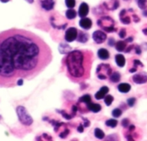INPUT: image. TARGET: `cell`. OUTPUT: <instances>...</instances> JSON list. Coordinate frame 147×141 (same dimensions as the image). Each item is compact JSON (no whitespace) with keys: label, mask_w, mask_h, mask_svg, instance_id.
I'll list each match as a JSON object with an SVG mask.
<instances>
[{"label":"cell","mask_w":147,"mask_h":141,"mask_svg":"<svg viewBox=\"0 0 147 141\" xmlns=\"http://www.w3.org/2000/svg\"><path fill=\"white\" fill-rule=\"evenodd\" d=\"M52 58L50 47L34 33L17 28L1 32L0 87H14L18 79L35 78Z\"/></svg>","instance_id":"1"},{"label":"cell","mask_w":147,"mask_h":141,"mask_svg":"<svg viewBox=\"0 0 147 141\" xmlns=\"http://www.w3.org/2000/svg\"><path fill=\"white\" fill-rule=\"evenodd\" d=\"M134 68H132V69L130 70V72H132V73L136 72V70H137V66H138V65L143 66V64H142L140 60H137V59L134 61Z\"/></svg>","instance_id":"27"},{"label":"cell","mask_w":147,"mask_h":141,"mask_svg":"<svg viewBox=\"0 0 147 141\" xmlns=\"http://www.w3.org/2000/svg\"><path fill=\"white\" fill-rule=\"evenodd\" d=\"M84 126L83 125H79V127L78 128V131L79 132V133H83L84 132Z\"/></svg>","instance_id":"36"},{"label":"cell","mask_w":147,"mask_h":141,"mask_svg":"<svg viewBox=\"0 0 147 141\" xmlns=\"http://www.w3.org/2000/svg\"><path fill=\"white\" fill-rule=\"evenodd\" d=\"M84 53L79 50L71 51L65 59L67 71L71 78H82L85 75L86 65H85Z\"/></svg>","instance_id":"2"},{"label":"cell","mask_w":147,"mask_h":141,"mask_svg":"<svg viewBox=\"0 0 147 141\" xmlns=\"http://www.w3.org/2000/svg\"><path fill=\"white\" fill-rule=\"evenodd\" d=\"M92 38H93V40H95L96 43L101 44V43H102V42H104V41L106 40V39H107V34H106L104 32L101 31V30H96V31H95V32L93 33Z\"/></svg>","instance_id":"6"},{"label":"cell","mask_w":147,"mask_h":141,"mask_svg":"<svg viewBox=\"0 0 147 141\" xmlns=\"http://www.w3.org/2000/svg\"><path fill=\"white\" fill-rule=\"evenodd\" d=\"M118 90L121 93H127L131 90V85L127 83H122L118 85Z\"/></svg>","instance_id":"15"},{"label":"cell","mask_w":147,"mask_h":141,"mask_svg":"<svg viewBox=\"0 0 147 141\" xmlns=\"http://www.w3.org/2000/svg\"><path fill=\"white\" fill-rule=\"evenodd\" d=\"M126 34H127V31L125 28H122L121 30H120V33H119V36L121 38H125L126 37Z\"/></svg>","instance_id":"31"},{"label":"cell","mask_w":147,"mask_h":141,"mask_svg":"<svg viewBox=\"0 0 147 141\" xmlns=\"http://www.w3.org/2000/svg\"><path fill=\"white\" fill-rule=\"evenodd\" d=\"M133 40H134V38H133V37H130V38L127 39V40H126V41H127V42H130V41H132Z\"/></svg>","instance_id":"39"},{"label":"cell","mask_w":147,"mask_h":141,"mask_svg":"<svg viewBox=\"0 0 147 141\" xmlns=\"http://www.w3.org/2000/svg\"><path fill=\"white\" fill-rule=\"evenodd\" d=\"M122 126L124 128H127L129 126V120L128 119H124L122 121Z\"/></svg>","instance_id":"33"},{"label":"cell","mask_w":147,"mask_h":141,"mask_svg":"<svg viewBox=\"0 0 147 141\" xmlns=\"http://www.w3.org/2000/svg\"><path fill=\"white\" fill-rule=\"evenodd\" d=\"M120 19H121V21L124 24H129V23L131 22L130 17H129L128 16H127V15L124 16V14H123L122 11L120 13Z\"/></svg>","instance_id":"22"},{"label":"cell","mask_w":147,"mask_h":141,"mask_svg":"<svg viewBox=\"0 0 147 141\" xmlns=\"http://www.w3.org/2000/svg\"><path fill=\"white\" fill-rule=\"evenodd\" d=\"M136 53H137L138 54H140V53H141V50L140 49V47H136Z\"/></svg>","instance_id":"38"},{"label":"cell","mask_w":147,"mask_h":141,"mask_svg":"<svg viewBox=\"0 0 147 141\" xmlns=\"http://www.w3.org/2000/svg\"><path fill=\"white\" fill-rule=\"evenodd\" d=\"M25 1H27L28 3H34V0H25Z\"/></svg>","instance_id":"42"},{"label":"cell","mask_w":147,"mask_h":141,"mask_svg":"<svg viewBox=\"0 0 147 141\" xmlns=\"http://www.w3.org/2000/svg\"><path fill=\"white\" fill-rule=\"evenodd\" d=\"M118 124V121L116 120H114V119H111V120H108L106 121V125L109 128H115Z\"/></svg>","instance_id":"24"},{"label":"cell","mask_w":147,"mask_h":141,"mask_svg":"<svg viewBox=\"0 0 147 141\" xmlns=\"http://www.w3.org/2000/svg\"><path fill=\"white\" fill-rule=\"evenodd\" d=\"M143 33H144L146 35H147V28H144V29H143Z\"/></svg>","instance_id":"41"},{"label":"cell","mask_w":147,"mask_h":141,"mask_svg":"<svg viewBox=\"0 0 147 141\" xmlns=\"http://www.w3.org/2000/svg\"><path fill=\"white\" fill-rule=\"evenodd\" d=\"M59 50L60 53L65 54V53H69L71 51V48L69 45L65 44V43H61L59 47Z\"/></svg>","instance_id":"17"},{"label":"cell","mask_w":147,"mask_h":141,"mask_svg":"<svg viewBox=\"0 0 147 141\" xmlns=\"http://www.w3.org/2000/svg\"><path fill=\"white\" fill-rule=\"evenodd\" d=\"M91 102V97L90 95H84L82 97L79 98V103H85L86 105L88 103H90Z\"/></svg>","instance_id":"23"},{"label":"cell","mask_w":147,"mask_h":141,"mask_svg":"<svg viewBox=\"0 0 147 141\" xmlns=\"http://www.w3.org/2000/svg\"><path fill=\"white\" fill-rule=\"evenodd\" d=\"M78 34V31L76 28H69L65 31V39L67 42H72L75 40H77Z\"/></svg>","instance_id":"5"},{"label":"cell","mask_w":147,"mask_h":141,"mask_svg":"<svg viewBox=\"0 0 147 141\" xmlns=\"http://www.w3.org/2000/svg\"><path fill=\"white\" fill-rule=\"evenodd\" d=\"M97 24L106 32L111 33V32L115 31V28L114 27L115 26V21L109 16L102 17L101 19H99L97 21Z\"/></svg>","instance_id":"4"},{"label":"cell","mask_w":147,"mask_h":141,"mask_svg":"<svg viewBox=\"0 0 147 141\" xmlns=\"http://www.w3.org/2000/svg\"><path fill=\"white\" fill-rule=\"evenodd\" d=\"M135 102H136V99L134 98V97H132V98H129L127 100V104H128L129 107H133L135 104Z\"/></svg>","instance_id":"30"},{"label":"cell","mask_w":147,"mask_h":141,"mask_svg":"<svg viewBox=\"0 0 147 141\" xmlns=\"http://www.w3.org/2000/svg\"><path fill=\"white\" fill-rule=\"evenodd\" d=\"M94 134H95L96 138L98 139V140H102V139H104V137H105V134H104L103 131H102V129H100V128H96Z\"/></svg>","instance_id":"21"},{"label":"cell","mask_w":147,"mask_h":141,"mask_svg":"<svg viewBox=\"0 0 147 141\" xmlns=\"http://www.w3.org/2000/svg\"><path fill=\"white\" fill-rule=\"evenodd\" d=\"M121 80V74L118 72H114L110 74V81L113 83H118Z\"/></svg>","instance_id":"20"},{"label":"cell","mask_w":147,"mask_h":141,"mask_svg":"<svg viewBox=\"0 0 147 141\" xmlns=\"http://www.w3.org/2000/svg\"><path fill=\"white\" fill-rule=\"evenodd\" d=\"M77 40L78 42H81V43H85L88 41L89 40V34L85 32H83V31H80L78 32V37H77Z\"/></svg>","instance_id":"14"},{"label":"cell","mask_w":147,"mask_h":141,"mask_svg":"<svg viewBox=\"0 0 147 141\" xmlns=\"http://www.w3.org/2000/svg\"><path fill=\"white\" fill-rule=\"evenodd\" d=\"M16 114H17L19 121L22 125L29 127L33 124V118L29 115L27 109L23 106H18L16 108Z\"/></svg>","instance_id":"3"},{"label":"cell","mask_w":147,"mask_h":141,"mask_svg":"<svg viewBox=\"0 0 147 141\" xmlns=\"http://www.w3.org/2000/svg\"><path fill=\"white\" fill-rule=\"evenodd\" d=\"M97 55H98L99 59H101L102 60H106V59H109V52L106 48H100L97 52Z\"/></svg>","instance_id":"12"},{"label":"cell","mask_w":147,"mask_h":141,"mask_svg":"<svg viewBox=\"0 0 147 141\" xmlns=\"http://www.w3.org/2000/svg\"><path fill=\"white\" fill-rule=\"evenodd\" d=\"M121 115H122V111L120 109H114L112 111V115L114 117H115V118H118V117L121 116Z\"/></svg>","instance_id":"26"},{"label":"cell","mask_w":147,"mask_h":141,"mask_svg":"<svg viewBox=\"0 0 147 141\" xmlns=\"http://www.w3.org/2000/svg\"><path fill=\"white\" fill-rule=\"evenodd\" d=\"M40 3L41 8L45 10H51L53 9L55 2L54 0H40Z\"/></svg>","instance_id":"7"},{"label":"cell","mask_w":147,"mask_h":141,"mask_svg":"<svg viewBox=\"0 0 147 141\" xmlns=\"http://www.w3.org/2000/svg\"><path fill=\"white\" fill-rule=\"evenodd\" d=\"M115 48L119 52H125V50L127 48V41L120 40V41L116 42L115 43Z\"/></svg>","instance_id":"18"},{"label":"cell","mask_w":147,"mask_h":141,"mask_svg":"<svg viewBox=\"0 0 147 141\" xmlns=\"http://www.w3.org/2000/svg\"><path fill=\"white\" fill-rule=\"evenodd\" d=\"M87 109L94 113H98L99 111H101L102 109V106L100 104H96V103H90L87 104Z\"/></svg>","instance_id":"13"},{"label":"cell","mask_w":147,"mask_h":141,"mask_svg":"<svg viewBox=\"0 0 147 141\" xmlns=\"http://www.w3.org/2000/svg\"><path fill=\"white\" fill-rule=\"evenodd\" d=\"M68 134H69V130L68 129H65L62 134H59V137L62 138V139H65V138H66V136L68 135Z\"/></svg>","instance_id":"32"},{"label":"cell","mask_w":147,"mask_h":141,"mask_svg":"<svg viewBox=\"0 0 147 141\" xmlns=\"http://www.w3.org/2000/svg\"><path fill=\"white\" fill-rule=\"evenodd\" d=\"M109 45L110 47L115 46V39L110 38V39H109Z\"/></svg>","instance_id":"34"},{"label":"cell","mask_w":147,"mask_h":141,"mask_svg":"<svg viewBox=\"0 0 147 141\" xmlns=\"http://www.w3.org/2000/svg\"><path fill=\"white\" fill-rule=\"evenodd\" d=\"M0 1H1L2 3H8L9 0H0Z\"/></svg>","instance_id":"43"},{"label":"cell","mask_w":147,"mask_h":141,"mask_svg":"<svg viewBox=\"0 0 147 141\" xmlns=\"http://www.w3.org/2000/svg\"><path fill=\"white\" fill-rule=\"evenodd\" d=\"M144 15H145L146 16H147V11H145V12H144Z\"/></svg>","instance_id":"44"},{"label":"cell","mask_w":147,"mask_h":141,"mask_svg":"<svg viewBox=\"0 0 147 141\" xmlns=\"http://www.w3.org/2000/svg\"><path fill=\"white\" fill-rule=\"evenodd\" d=\"M134 128H135V127H134V125H131V126H130L129 130H130V131H133V130H134Z\"/></svg>","instance_id":"40"},{"label":"cell","mask_w":147,"mask_h":141,"mask_svg":"<svg viewBox=\"0 0 147 141\" xmlns=\"http://www.w3.org/2000/svg\"><path fill=\"white\" fill-rule=\"evenodd\" d=\"M79 25H80V27L82 28H84L85 30H88V29H90L92 27V21L90 18H88V17L85 16V17H83L80 20Z\"/></svg>","instance_id":"9"},{"label":"cell","mask_w":147,"mask_h":141,"mask_svg":"<svg viewBox=\"0 0 147 141\" xmlns=\"http://www.w3.org/2000/svg\"><path fill=\"white\" fill-rule=\"evenodd\" d=\"M109 87H107V86H103V87H102L96 93V95H95V97H96V100H101V99H103L105 96H106V95L109 93Z\"/></svg>","instance_id":"10"},{"label":"cell","mask_w":147,"mask_h":141,"mask_svg":"<svg viewBox=\"0 0 147 141\" xmlns=\"http://www.w3.org/2000/svg\"><path fill=\"white\" fill-rule=\"evenodd\" d=\"M113 101H114V97L110 95H108L104 97V103L107 106H110Z\"/></svg>","instance_id":"25"},{"label":"cell","mask_w":147,"mask_h":141,"mask_svg":"<svg viewBox=\"0 0 147 141\" xmlns=\"http://www.w3.org/2000/svg\"><path fill=\"white\" fill-rule=\"evenodd\" d=\"M22 84H23V79H18L17 80V83H16L17 85L21 86V85H22Z\"/></svg>","instance_id":"37"},{"label":"cell","mask_w":147,"mask_h":141,"mask_svg":"<svg viewBox=\"0 0 147 141\" xmlns=\"http://www.w3.org/2000/svg\"><path fill=\"white\" fill-rule=\"evenodd\" d=\"M133 81L136 84H145L147 82V76L145 74H136L133 77Z\"/></svg>","instance_id":"11"},{"label":"cell","mask_w":147,"mask_h":141,"mask_svg":"<svg viewBox=\"0 0 147 141\" xmlns=\"http://www.w3.org/2000/svg\"><path fill=\"white\" fill-rule=\"evenodd\" d=\"M65 5L70 8V9H72L75 7L76 5V1L75 0H65Z\"/></svg>","instance_id":"28"},{"label":"cell","mask_w":147,"mask_h":141,"mask_svg":"<svg viewBox=\"0 0 147 141\" xmlns=\"http://www.w3.org/2000/svg\"><path fill=\"white\" fill-rule=\"evenodd\" d=\"M89 5L86 3H82L79 6V9H78V16L83 18V17H85L88 13H89Z\"/></svg>","instance_id":"8"},{"label":"cell","mask_w":147,"mask_h":141,"mask_svg":"<svg viewBox=\"0 0 147 141\" xmlns=\"http://www.w3.org/2000/svg\"><path fill=\"white\" fill-rule=\"evenodd\" d=\"M65 16H66L67 19L72 20V19H74V18L77 16V12H76L75 9H73V8H72V9H70L66 10V12H65Z\"/></svg>","instance_id":"19"},{"label":"cell","mask_w":147,"mask_h":141,"mask_svg":"<svg viewBox=\"0 0 147 141\" xmlns=\"http://www.w3.org/2000/svg\"><path fill=\"white\" fill-rule=\"evenodd\" d=\"M138 4H139V7L140 9H145L146 6V0H139L138 1Z\"/></svg>","instance_id":"29"},{"label":"cell","mask_w":147,"mask_h":141,"mask_svg":"<svg viewBox=\"0 0 147 141\" xmlns=\"http://www.w3.org/2000/svg\"><path fill=\"white\" fill-rule=\"evenodd\" d=\"M115 62H116L118 66L123 67L126 64V59L122 54H117L115 56Z\"/></svg>","instance_id":"16"},{"label":"cell","mask_w":147,"mask_h":141,"mask_svg":"<svg viewBox=\"0 0 147 141\" xmlns=\"http://www.w3.org/2000/svg\"><path fill=\"white\" fill-rule=\"evenodd\" d=\"M84 128H88V127L90 126V121H89L87 119H84Z\"/></svg>","instance_id":"35"}]
</instances>
